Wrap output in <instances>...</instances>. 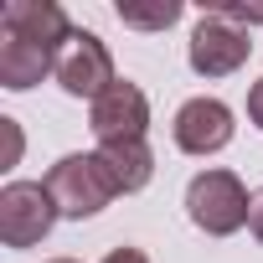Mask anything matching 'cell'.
I'll use <instances>...</instances> for the list:
<instances>
[{
	"instance_id": "11",
	"label": "cell",
	"mask_w": 263,
	"mask_h": 263,
	"mask_svg": "<svg viewBox=\"0 0 263 263\" xmlns=\"http://www.w3.org/2000/svg\"><path fill=\"white\" fill-rule=\"evenodd\" d=\"M206 11H212V16H222V21H232V26H242V31H248V26H263V6H258V11H248V6H232V0H212Z\"/></svg>"
},
{
	"instance_id": "3",
	"label": "cell",
	"mask_w": 263,
	"mask_h": 263,
	"mask_svg": "<svg viewBox=\"0 0 263 263\" xmlns=\"http://www.w3.org/2000/svg\"><path fill=\"white\" fill-rule=\"evenodd\" d=\"M47 191H52L57 212L72 217V222L98 217V212L119 196V186H114V176L103 171L98 150H93V155H62V160L47 171Z\"/></svg>"
},
{
	"instance_id": "12",
	"label": "cell",
	"mask_w": 263,
	"mask_h": 263,
	"mask_svg": "<svg viewBox=\"0 0 263 263\" xmlns=\"http://www.w3.org/2000/svg\"><path fill=\"white\" fill-rule=\"evenodd\" d=\"M0 129H6V165H16L21 160V129H16V119H0Z\"/></svg>"
},
{
	"instance_id": "14",
	"label": "cell",
	"mask_w": 263,
	"mask_h": 263,
	"mask_svg": "<svg viewBox=\"0 0 263 263\" xmlns=\"http://www.w3.org/2000/svg\"><path fill=\"white\" fill-rule=\"evenodd\" d=\"M248 119H253V124L263 129V78H258V83L248 88Z\"/></svg>"
},
{
	"instance_id": "15",
	"label": "cell",
	"mask_w": 263,
	"mask_h": 263,
	"mask_svg": "<svg viewBox=\"0 0 263 263\" xmlns=\"http://www.w3.org/2000/svg\"><path fill=\"white\" fill-rule=\"evenodd\" d=\"M103 263H150V258H145V248H108Z\"/></svg>"
},
{
	"instance_id": "1",
	"label": "cell",
	"mask_w": 263,
	"mask_h": 263,
	"mask_svg": "<svg viewBox=\"0 0 263 263\" xmlns=\"http://www.w3.org/2000/svg\"><path fill=\"white\" fill-rule=\"evenodd\" d=\"M72 26L52 0H11L0 11V83L11 93L36 88L47 72H57V57L67 47Z\"/></svg>"
},
{
	"instance_id": "10",
	"label": "cell",
	"mask_w": 263,
	"mask_h": 263,
	"mask_svg": "<svg viewBox=\"0 0 263 263\" xmlns=\"http://www.w3.org/2000/svg\"><path fill=\"white\" fill-rule=\"evenodd\" d=\"M181 0H119V21L135 31H165L181 21Z\"/></svg>"
},
{
	"instance_id": "16",
	"label": "cell",
	"mask_w": 263,
	"mask_h": 263,
	"mask_svg": "<svg viewBox=\"0 0 263 263\" xmlns=\"http://www.w3.org/2000/svg\"><path fill=\"white\" fill-rule=\"evenodd\" d=\"M47 263H78V258H47Z\"/></svg>"
},
{
	"instance_id": "2",
	"label": "cell",
	"mask_w": 263,
	"mask_h": 263,
	"mask_svg": "<svg viewBox=\"0 0 263 263\" xmlns=\"http://www.w3.org/2000/svg\"><path fill=\"white\" fill-rule=\"evenodd\" d=\"M253 196L232 171H201L186 186V217L206 232V237H232L237 227H248Z\"/></svg>"
},
{
	"instance_id": "5",
	"label": "cell",
	"mask_w": 263,
	"mask_h": 263,
	"mask_svg": "<svg viewBox=\"0 0 263 263\" xmlns=\"http://www.w3.org/2000/svg\"><path fill=\"white\" fill-rule=\"evenodd\" d=\"M88 129H93L98 145L145 140V129H150V98H145V88L129 83V78H119L108 93H98L88 103Z\"/></svg>"
},
{
	"instance_id": "7",
	"label": "cell",
	"mask_w": 263,
	"mask_h": 263,
	"mask_svg": "<svg viewBox=\"0 0 263 263\" xmlns=\"http://www.w3.org/2000/svg\"><path fill=\"white\" fill-rule=\"evenodd\" d=\"M248 52H253L248 31L232 26V21H222V16H212V11H201V21L191 26L186 57H191V72H201V78H227V72H237V67L248 62Z\"/></svg>"
},
{
	"instance_id": "4",
	"label": "cell",
	"mask_w": 263,
	"mask_h": 263,
	"mask_svg": "<svg viewBox=\"0 0 263 263\" xmlns=\"http://www.w3.org/2000/svg\"><path fill=\"white\" fill-rule=\"evenodd\" d=\"M57 201L47 191V181H11L0 191V242L6 248H31L52 232L57 222Z\"/></svg>"
},
{
	"instance_id": "13",
	"label": "cell",
	"mask_w": 263,
	"mask_h": 263,
	"mask_svg": "<svg viewBox=\"0 0 263 263\" xmlns=\"http://www.w3.org/2000/svg\"><path fill=\"white\" fill-rule=\"evenodd\" d=\"M248 232L258 237V248H263V186L253 191V212H248Z\"/></svg>"
},
{
	"instance_id": "8",
	"label": "cell",
	"mask_w": 263,
	"mask_h": 263,
	"mask_svg": "<svg viewBox=\"0 0 263 263\" xmlns=\"http://www.w3.org/2000/svg\"><path fill=\"white\" fill-rule=\"evenodd\" d=\"M232 108L222 103V98H186L181 108H176V124H171V135H176V150H186V155H217V150H227L232 145Z\"/></svg>"
},
{
	"instance_id": "6",
	"label": "cell",
	"mask_w": 263,
	"mask_h": 263,
	"mask_svg": "<svg viewBox=\"0 0 263 263\" xmlns=\"http://www.w3.org/2000/svg\"><path fill=\"white\" fill-rule=\"evenodd\" d=\"M52 78L62 83V93L88 98V103L119 83V72H114V57H108L103 36H93V31H83V26H72V36H67V47H62V57H57V72H52Z\"/></svg>"
},
{
	"instance_id": "9",
	"label": "cell",
	"mask_w": 263,
	"mask_h": 263,
	"mask_svg": "<svg viewBox=\"0 0 263 263\" xmlns=\"http://www.w3.org/2000/svg\"><path fill=\"white\" fill-rule=\"evenodd\" d=\"M98 160H103V171L114 176V186H119L124 196L145 191V186H150V176H155V150H150V140H124V145H98Z\"/></svg>"
}]
</instances>
